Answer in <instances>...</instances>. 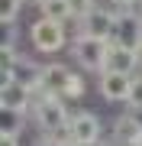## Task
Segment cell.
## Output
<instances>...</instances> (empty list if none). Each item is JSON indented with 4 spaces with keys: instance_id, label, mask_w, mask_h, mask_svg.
Listing matches in <instances>:
<instances>
[{
    "instance_id": "obj_5",
    "label": "cell",
    "mask_w": 142,
    "mask_h": 146,
    "mask_svg": "<svg viewBox=\"0 0 142 146\" xmlns=\"http://www.w3.org/2000/svg\"><path fill=\"white\" fill-rule=\"evenodd\" d=\"M129 88H132V75H123V72L97 75V91H100V98L110 101V104H126L129 101Z\"/></svg>"
},
{
    "instance_id": "obj_2",
    "label": "cell",
    "mask_w": 142,
    "mask_h": 146,
    "mask_svg": "<svg viewBox=\"0 0 142 146\" xmlns=\"http://www.w3.org/2000/svg\"><path fill=\"white\" fill-rule=\"evenodd\" d=\"M68 29H65V23H55V20H45V16H39L36 23L29 26V46L36 55H58L68 49Z\"/></svg>"
},
{
    "instance_id": "obj_12",
    "label": "cell",
    "mask_w": 142,
    "mask_h": 146,
    "mask_svg": "<svg viewBox=\"0 0 142 146\" xmlns=\"http://www.w3.org/2000/svg\"><path fill=\"white\" fill-rule=\"evenodd\" d=\"M36 7H39V16H45V20H55V23L74 20L71 0H42V3H36Z\"/></svg>"
},
{
    "instance_id": "obj_24",
    "label": "cell",
    "mask_w": 142,
    "mask_h": 146,
    "mask_svg": "<svg viewBox=\"0 0 142 146\" xmlns=\"http://www.w3.org/2000/svg\"><path fill=\"white\" fill-rule=\"evenodd\" d=\"M26 3H42V0H26Z\"/></svg>"
},
{
    "instance_id": "obj_14",
    "label": "cell",
    "mask_w": 142,
    "mask_h": 146,
    "mask_svg": "<svg viewBox=\"0 0 142 146\" xmlns=\"http://www.w3.org/2000/svg\"><path fill=\"white\" fill-rule=\"evenodd\" d=\"M20 62H23V52L16 46H0V81H10Z\"/></svg>"
},
{
    "instance_id": "obj_22",
    "label": "cell",
    "mask_w": 142,
    "mask_h": 146,
    "mask_svg": "<svg viewBox=\"0 0 142 146\" xmlns=\"http://www.w3.org/2000/svg\"><path fill=\"white\" fill-rule=\"evenodd\" d=\"M136 62H139V75H142V42L136 46Z\"/></svg>"
},
{
    "instance_id": "obj_11",
    "label": "cell",
    "mask_w": 142,
    "mask_h": 146,
    "mask_svg": "<svg viewBox=\"0 0 142 146\" xmlns=\"http://www.w3.org/2000/svg\"><path fill=\"white\" fill-rule=\"evenodd\" d=\"M42 68H45V65H39V62H32L29 55H23V62L16 65L13 78L20 81V84H26L29 91H39V84H42Z\"/></svg>"
},
{
    "instance_id": "obj_18",
    "label": "cell",
    "mask_w": 142,
    "mask_h": 146,
    "mask_svg": "<svg viewBox=\"0 0 142 146\" xmlns=\"http://www.w3.org/2000/svg\"><path fill=\"white\" fill-rule=\"evenodd\" d=\"M97 0H71V13H74V20H87L90 13L97 10Z\"/></svg>"
},
{
    "instance_id": "obj_8",
    "label": "cell",
    "mask_w": 142,
    "mask_h": 146,
    "mask_svg": "<svg viewBox=\"0 0 142 146\" xmlns=\"http://www.w3.org/2000/svg\"><path fill=\"white\" fill-rule=\"evenodd\" d=\"M113 42L129 46V49H136L139 42H142V13H139V10L120 13V20H116V33H113Z\"/></svg>"
},
{
    "instance_id": "obj_13",
    "label": "cell",
    "mask_w": 142,
    "mask_h": 146,
    "mask_svg": "<svg viewBox=\"0 0 142 146\" xmlns=\"http://www.w3.org/2000/svg\"><path fill=\"white\" fill-rule=\"evenodd\" d=\"M26 117L29 114H20V110H0V133L23 136V130H26Z\"/></svg>"
},
{
    "instance_id": "obj_23",
    "label": "cell",
    "mask_w": 142,
    "mask_h": 146,
    "mask_svg": "<svg viewBox=\"0 0 142 146\" xmlns=\"http://www.w3.org/2000/svg\"><path fill=\"white\" fill-rule=\"evenodd\" d=\"M132 117H136V120H139V127H142V110H132Z\"/></svg>"
},
{
    "instance_id": "obj_16",
    "label": "cell",
    "mask_w": 142,
    "mask_h": 146,
    "mask_svg": "<svg viewBox=\"0 0 142 146\" xmlns=\"http://www.w3.org/2000/svg\"><path fill=\"white\" fill-rule=\"evenodd\" d=\"M23 7H26V0H0V23H3V26L20 23Z\"/></svg>"
},
{
    "instance_id": "obj_3",
    "label": "cell",
    "mask_w": 142,
    "mask_h": 146,
    "mask_svg": "<svg viewBox=\"0 0 142 146\" xmlns=\"http://www.w3.org/2000/svg\"><path fill=\"white\" fill-rule=\"evenodd\" d=\"M110 46H113L110 39H97V36L81 33V36L71 39V58H74V65H78L81 72H97V75H103Z\"/></svg>"
},
{
    "instance_id": "obj_20",
    "label": "cell",
    "mask_w": 142,
    "mask_h": 146,
    "mask_svg": "<svg viewBox=\"0 0 142 146\" xmlns=\"http://www.w3.org/2000/svg\"><path fill=\"white\" fill-rule=\"evenodd\" d=\"M0 46H16V23H13V26H3V39H0Z\"/></svg>"
},
{
    "instance_id": "obj_17",
    "label": "cell",
    "mask_w": 142,
    "mask_h": 146,
    "mask_svg": "<svg viewBox=\"0 0 142 146\" xmlns=\"http://www.w3.org/2000/svg\"><path fill=\"white\" fill-rule=\"evenodd\" d=\"M129 110H142V75H132V88H129Z\"/></svg>"
},
{
    "instance_id": "obj_7",
    "label": "cell",
    "mask_w": 142,
    "mask_h": 146,
    "mask_svg": "<svg viewBox=\"0 0 142 146\" xmlns=\"http://www.w3.org/2000/svg\"><path fill=\"white\" fill-rule=\"evenodd\" d=\"M116 20H120V13H116V10H110V7H97L87 20H81V33L97 36V39H110V42H113Z\"/></svg>"
},
{
    "instance_id": "obj_1",
    "label": "cell",
    "mask_w": 142,
    "mask_h": 146,
    "mask_svg": "<svg viewBox=\"0 0 142 146\" xmlns=\"http://www.w3.org/2000/svg\"><path fill=\"white\" fill-rule=\"evenodd\" d=\"M71 114L74 110L68 107V101H62L58 94H42V91H36L32 110H29V117H32V123L39 127V133H52L58 127L71 123Z\"/></svg>"
},
{
    "instance_id": "obj_6",
    "label": "cell",
    "mask_w": 142,
    "mask_h": 146,
    "mask_svg": "<svg viewBox=\"0 0 142 146\" xmlns=\"http://www.w3.org/2000/svg\"><path fill=\"white\" fill-rule=\"evenodd\" d=\"M32 98H36V91H29L26 84H20L16 78L0 81V110H20V114H29V110H32Z\"/></svg>"
},
{
    "instance_id": "obj_25",
    "label": "cell",
    "mask_w": 142,
    "mask_h": 146,
    "mask_svg": "<svg viewBox=\"0 0 142 146\" xmlns=\"http://www.w3.org/2000/svg\"><path fill=\"white\" fill-rule=\"evenodd\" d=\"M136 10H139V13H142V0H139V7H136Z\"/></svg>"
},
{
    "instance_id": "obj_9",
    "label": "cell",
    "mask_w": 142,
    "mask_h": 146,
    "mask_svg": "<svg viewBox=\"0 0 142 146\" xmlns=\"http://www.w3.org/2000/svg\"><path fill=\"white\" fill-rule=\"evenodd\" d=\"M71 72L74 68L65 65V62H48L42 68V84H39V91L42 94H58V98H62L65 88H68V81H71Z\"/></svg>"
},
{
    "instance_id": "obj_26",
    "label": "cell",
    "mask_w": 142,
    "mask_h": 146,
    "mask_svg": "<svg viewBox=\"0 0 142 146\" xmlns=\"http://www.w3.org/2000/svg\"><path fill=\"white\" fill-rule=\"evenodd\" d=\"M74 146H87V143H74ZM94 146H97V143H94Z\"/></svg>"
},
{
    "instance_id": "obj_19",
    "label": "cell",
    "mask_w": 142,
    "mask_h": 146,
    "mask_svg": "<svg viewBox=\"0 0 142 146\" xmlns=\"http://www.w3.org/2000/svg\"><path fill=\"white\" fill-rule=\"evenodd\" d=\"M136 7H139V0H110V10H116V13H129Z\"/></svg>"
},
{
    "instance_id": "obj_4",
    "label": "cell",
    "mask_w": 142,
    "mask_h": 146,
    "mask_svg": "<svg viewBox=\"0 0 142 146\" xmlns=\"http://www.w3.org/2000/svg\"><path fill=\"white\" fill-rule=\"evenodd\" d=\"M68 127H71L74 143H87V146H94V143L103 140V123H100V117L94 114V110H74Z\"/></svg>"
},
{
    "instance_id": "obj_21",
    "label": "cell",
    "mask_w": 142,
    "mask_h": 146,
    "mask_svg": "<svg viewBox=\"0 0 142 146\" xmlns=\"http://www.w3.org/2000/svg\"><path fill=\"white\" fill-rule=\"evenodd\" d=\"M0 146H23V136H7V133H0Z\"/></svg>"
},
{
    "instance_id": "obj_15",
    "label": "cell",
    "mask_w": 142,
    "mask_h": 146,
    "mask_svg": "<svg viewBox=\"0 0 142 146\" xmlns=\"http://www.w3.org/2000/svg\"><path fill=\"white\" fill-rule=\"evenodd\" d=\"M84 98H87V81H84V75H81V72H71V81H68V88H65L62 101L78 104V101H84Z\"/></svg>"
},
{
    "instance_id": "obj_10",
    "label": "cell",
    "mask_w": 142,
    "mask_h": 146,
    "mask_svg": "<svg viewBox=\"0 0 142 146\" xmlns=\"http://www.w3.org/2000/svg\"><path fill=\"white\" fill-rule=\"evenodd\" d=\"M103 72H123V75H139V62H136V49L113 42L110 55H107V68Z\"/></svg>"
}]
</instances>
